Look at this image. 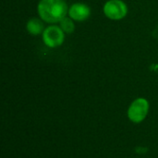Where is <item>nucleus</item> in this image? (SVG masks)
<instances>
[{"label": "nucleus", "instance_id": "obj_1", "mask_svg": "<svg viewBox=\"0 0 158 158\" xmlns=\"http://www.w3.org/2000/svg\"><path fill=\"white\" fill-rule=\"evenodd\" d=\"M37 10L42 20L47 23L60 22L69 12L67 3L64 0H41Z\"/></svg>", "mask_w": 158, "mask_h": 158}, {"label": "nucleus", "instance_id": "obj_2", "mask_svg": "<svg viewBox=\"0 0 158 158\" xmlns=\"http://www.w3.org/2000/svg\"><path fill=\"white\" fill-rule=\"evenodd\" d=\"M104 13L108 19L118 20L126 17L128 7L122 0H109L104 6Z\"/></svg>", "mask_w": 158, "mask_h": 158}, {"label": "nucleus", "instance_id": "obj_3", "mask_svg": "<svg viewBox=\"0 0 158 158\" xmlns=\"http://www.w3.org/2000/svg\"><path fill=\"white\" fill-rule=\"evenodd\" d=\"M64 31L60 27L50 26L43 32V41L48 47L55 48L60 46L64 42Z\"/></svg>", "mask_w": 158, "mask_h": 158}, {"label": "nucleus", "instance_id": "obj_4", "mask_svg": "<svg viewBox=\"0 0 158 158\" xmlns=\"http://www.w3.org/2000/svg\"><path fill=\"white\" fill-rule=\"evenodd\" d=\"M149 104L144 98L136 99L130 106L128 111V116L130 119L133 122H141L143 120L148 113Z\"/></svg>", "mask_w": 158, "mask_h": 158}, {"label": "nucleus", "instance_id": "obj_5", "mask_svg": "<svg viewBox=\"0 0 158 158\" xmlns=\"http://www.w3.org/2000/svg\"><path fill=\"white\" fill-rule=\"evenodd\" d=\"M69 15L75 21H83L91 15L90 7L83 3H75L69 8Z\"/></svg>", "mask_w": 158, "mask_h": 158}, {"label": "nucleus", "instance_id": "obj_6", "mask_svg": "<svg viewBox=\"0 0 158 158\" xmlns=\"http://www.w3.org/2000/svg\"><path fill=\"white\" fill-rule=\"evenodd\" d=\"M27 31L32 35H38L44 32V23L41 19L37 18L31 19L27 23Z\"/></svg>", "mask_w": 158, "mask_h": 158}, {"label": "nucleus", "instance_id": "obj_7", "mask_svg": "<svg viewBox=\"0 0 158 158\" xmlns=\"http://www.w3.org/2000/svg\"><path fill=\"white\" fill-rule=\"evenodd\" d=\"M59 24H60V28L62 29V31L65 33H71L75 30V25H74L73 19L71 18L65 17L64 19H62L60 20Z\"/></svg>", "mask_w": 158, "mask_h": 158}]
</instances>
